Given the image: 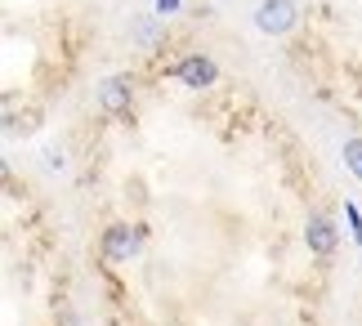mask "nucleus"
Masks as SVG:
<instances>
[{
    "label": "nucleus",
    "instance_id": "f257e3e1",
    "mask_svg": "<svg viewBox=\"0 0 362 326\" xmlns=\"http://www.w3.org/2000/svg\"><path fill=\"white\" fill-rule=\"evenodd\" d=\"M300 27V5L296 0H259L255 5V32L259 36H286Z\"/></svg>",
    "mask_w": 362,
    "mask_h": 326
},
{
    "label": "nucleus",
    "instance_id": "f03ea898",
    "mask_svg": "<svg viewBox=\"0 0 362 326\" xmlns=\"http://www.w3.org/2000/svg\"><path fill=\"white\" fill-rule=\"evenodd\" d=\"M139 228H130V223H107L103 237H99V255L107 264H130L134 255H139Z\"/></svg>",
    "mask_w": 362,
    "mask_h": 326
},
{
    "label": "nucleus",
    "instance_id": "7ed1b4c3",
    "mask_svg": "<svg viewBox=\"0 0 362 326\" xmlns=\"http://www.w3.org/2000/svg\"><path fill=\"white\" fill-rule=\"evenodd\" d=\"M94 103H99L107 117H130L134 107V81L130 76H103L94 85Z\"/></svg>",
    "mask_w": 362,
    "mask_h": 326
},
{
    "label": "nucleus",
    "instance_id": "20e7f679",
    "mask_svg": "<svg viewBox=\"0 0 362 326\" xmlns=\"http://www.w3.org/2000/svg\"><path fill=\"white\" fill-rule=\"evenodd\" d=\"M175 81L188 85V90H211V85L219 81L215 54H184V59L175 63Z\"/></svg>",
    "mask_w": 362,
    "mask_h": 326
},
{
    "label": "nucleus",
    "instance_id": "39448f33",
    "mask_svg": "<svg viewBox=\"0 0 362 326\" xmlns=\"http://www.w3.org/2000/svg\"><path fill=\"white\" fill-rule=\"evenodd\" d=\"M304 246H309V255H317V260H331L340 246V228L331 223V215H322V210H313L309 219H304Z\"/></svg>",
    "mask_w": 362,
    "mask_h": 326
},
{
    "label": "nucleus",
    "instance_id": "423d86ee",
    "mask_svg": "<svg viewBox=\"0 0 362 326\" xmlns=\"http://www.w3.org/2000/svg\"><path fill=\"white\" fill-rule=\"evenodd\" d=\"M340 161H344V170L362 183V134H354V139H344V148H340Z\"/></svg>",
    "mask_w": 362,
    "mask_h": 326
},
{
    "label": "nucleus",
    "instance_id": "0eeeda50",
    "mask_svg": "<svg viewBox=\"0 0 362 326\" xmlns=\"http://www.w3.org/2000/svg\"><path fill=\"white\" fill-rule=\"evenodd\" d=\"M45 165L54 170V175H59V170L67 165V157H63V148H45Z\"/></svg>",
    "mask_w": 362,
    "mask_h": 326
},
{
    "label": "nucleus",
    "instance_id": "6e6552de",
    "mask_svg": "<svg viewBox=\"0 0 362 326\" xmlns=\"http://www.w3.org/2000/svg\"><path fill=\"white\" fill-rule=\"evenodd\" d=\"M184 9V0H157V13H179Z\"/></svg>",
    "mask_w": 362,
    "mask_h": 326
}]
</instances>
